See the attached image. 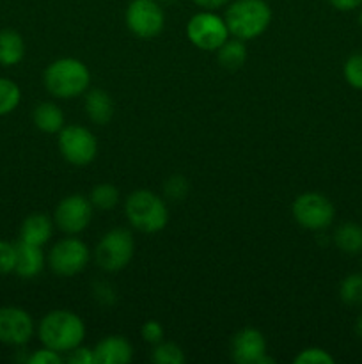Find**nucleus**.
Returning <instances> with one entry per match:
<instances>
[{
    "label": "nucleus",
    "instance_id": "1a4fd4ad",
    "mask_svg": "<svg viewBox=\"0 0 362 364\" xmlns=\"http://www.w3.org/2000/svg\"><path fill=\"white\" fill-rule=\"evenodd\" d=\"M126 27L141 39H153L163 31L165 13L156 0H131L124 13Z\"/></svg>",
    "mask_w": 362,
    "mask_h": 364
},
{
    "label": "nucleus",
    "instance_id": "f03ea898",
    "mask_svg": "<svg viewBox=\"0 0 362 364\" xmlns=\"http://www.w3.org/2000/svg\"><path fill=\"white\" fill-rule=\"evenodd\" d=\"M43 82L46 91L55 98L73 100L87 91L91 73L82 60L62 57L48 64L43 75Z\"/></svg>",
    "mask_w": 362,
    "mask_h": 364
},
{
    "label": "nucleus",
    "instance_id": "4c0bfd02",
    "mask_svg": "<svg viewBox=\"0 0 362 364\" xmlns=\"http://www.w3.org/2000/svg\"><path fill=\"white\" fill-rule=\"evenodd\" d=\"M163 2H172V0H163Z\"/></svg>",
    "mask_w": 362,
    "mask_h": 364
},
{
    "label": "nucleus",
    "instance_id": "f704fd0d",
    "mask_svg": "<svg viewBox=\"0 0 362 364\" xmlns=\"http://www.w3.org/2000/svg\"><path fill=\"white\" fill-rule=\"evenodd\" d=\"M194 2L197 4L199 7H202V9L213 11V9H219V7L227 6L231 0H194Z\"/></svg>",
    "mask_w": 362,
    "mask_h": 364
},
{
    "label": "nucleus",
    "instance_id": "7ed1b4c3",
    "mask_svg": "<svg viewBox=\"0 0 362 364\" xmlns=\"http://www.w3.org/2000/svg\"><path fill=\"white\" fill-rule=\"evenodd\" d=\"M229 34L241 41L256 39L268 28L272 21V9L265 0H234L226 9Z\"/></svg>",
    "mask_w": 362,
    "mask_h": 364
},
{
    "label": "nucleus",
    "instance_id": "423d86ee",
    "mask_svg": "<svg viewBox=\"0 0 362 364\" xmlns=\"http://www.w3.org/2000/svg\"><path fill=\"white\" fill-rule=\"evenodd\" d=\"M187 38L195 48L204 52H216L229 39L226 20L213 11L195 13L187 23Z\"/></svg>",
    "mask_w": 362,
    "mask_h": 364
},
{
    "label": "nucleus",
    "instance_id": "4468645a",
    "mask_svg": "<svg viewBox=\"0 0 362 364\" xmlns=\"http://www.w3.org/2000/svg\"><path fill=\"white\" fill-rule=\"evenodd\" d=\"M94 364H128L133 359V347L123 336H106L96 345Z\"/></svg>",
    "mask_w": 362,
    "mask_h": 364
},
{
    "label": "nucleus",
    "instance_id": "5701e85b",
    "mask_svg": "<svg viewBox=\"0 0 362 364\" xmlns=\"http://www.w3.org/2000/svg\"><path fill=\"white\" fill-rule=\"evenodd\" d=\"M339 299L346 306H362V274H350L339 284Z\"/></svg>",
    "mask_w": 362,
    "mask_h": 364
},
{
    "label": "nucleus",
    "instance_id": "473e14b6",
    "mask_svg": "<svg viewBox=\"0 0 362 364\" xmlns=\"http://www.w3.org/2000/svg\"><path fill=\"white\" fill-rule=\"evenodd\" d=\"M94 297L99 304L114 306V302H116V291H114V288L110 284L98 283L94 287Z\"/></svg>",
    "mask_w": 362,
    "mask_h": 364
},
{
    "label": "nucleus",
    "instance_id": "9b49d317",
    "mask_svg": "<svg viewBox=\"0 0 362 364\" xmlns=\"http://www.w3.org/2000/svg\"><path fill=\"white\" fill-rule=\"evenodd\" d=\"M92 210L94 206H92L91 199L80 194H71L57 205L53 220L64 233L78 235L91 224Z\"/></svg>",
    "mask_w": 362,
    "mask_h": 364
},
{
    "label": "nucleus",
    "instance_id": "f8f14e48",
    "mask_svg": "<svg viewBox=\"0 0 362 364\" xmlns=\"http://www.w3.org/2000/svg\"><path fill=\"white\" fill-rule=\"evenodd\" d=\"M34 336V320L25 309L16 306L0 308V343L23 347Z\"/></svg>",
    "mask_w": 362,
    "mask_h": 364
},
{
    "label": "nucleus",
    "instance_id": "c85d7f7f",
    "mask_svg": "<svg viewBox=\"0 0 362 364\" xmlns=\"http://www.w3.org/2000/svg\"><path fill=\"white\" fill-rule=\"evenodd\" d=\"M16 265V245L0 240V276L14 272Z\"/></svg>",
    "mask_w": 362,
    "mask_h": 364
},
{
    "label": "nucleus",
    "instance_id": "c756f323",
    "mask_svg": "<svg viewBox=\"0 0 362 364\" xmlns=\"http://www.w3.org/2000/svg\"><path fill=\"white\" fill-rule=\"evenodd\" d=\"M62 361V354L57 350H52L48 347H43L41 350L32 352L27 358L28 364H60Z\"/></svg>",
    "mask_w": 362,
    "mask_h": 364
},
{
    "label": "nucleus",
    "instance_id": "f3484780",
    "mask_svg": "<svg viewBox=\"0 0 362 364\" xmlns=\"http://www.w3.org/2000/svg\"><path fill=\"white\" fill-rule=\"evenodd\" d=\"M85 112L94 124L109 123L114 116V102L105 89H92L85 95Z\"/></svg>",
    "mask_w": 362,
    "mask_h": 364
},
{
    "label": "nucleus",
    "instance_id": "7c9ffc66",
    "mask_svg": "<svg viewBox=\"0 0 362 364\" xmlns=\"http://www.w3.org/2000/svg\"><path fill=\"white\" fill-rule=\"evenodd\" d=\"M142 340L149 345H158L160 341H163V327L162 323L156 322V320H148V322L142 326L141 329Z\"/></svg>",
    "mask_w": 362,
    "mask_h": 364
},
{
    "label": "nucleus",
    "instance_id": "20e7f679",
    "mask_svg": "<svg viewBox=\"0 0 362 364\" xmlns=\"http://www.w3.org/2000/svg\"><path fill=\"white\" fill-rule=\"evenodd\" d=\"M124 212L131 226L141 233H158L169 223L165 201L148 188L131 192L124 205Z\"/></svg>",
    "mask_w": 362,
    "mask_h": 364
},
{
    "label": "nucleus",
    "instance_id": "ddd939ff",
    "mask_svg": "<svg viewBox=\"0 0 362 364\" xmlns=\"http://www.w3.org/2000/svg\"><path fill=\"white\" fill-rule=\"evenodd\" d=\"M266 354V340L261 331L245 327L231 340V358L238 364H258Z\"/></svg>",
    "mask_w": 362,
    "mask_h": 364
},
{
    "label": "nucleus",
    "instance_id": "bb28decb",
    "mask_svg": "<svg viewBox=\"0 0 362 364\" xmlns=\"http://www.w3.org/2000/svg\"><path fill=\"white\" fill-rule=\"evenodd\" d=\"M163 194L165 198L172 199V201H180L185 196L188 194V181L187 178L181 176V174H174L169 180H165L163 183Z\"/></svg>",
    "mask_w": 362,
    "mask_h": 364
},
{
    "label": "nucleus",
    "instance_id": "393cba45",
    "mask_svg": "<svg viewBox=\"0 0 362 364\" xmlns=\"http://www.w3.org/2000/svg\"><path fill=\"white\" fill-rule=\"evenodd\" d=\"M151 361L156 364H183L185 354L180 345L172 343V341H160L158 345H155Z\"/></svg>",
    "mask_w": 362,
    "mask_h": 364
},
{
    "label": "nucleus",
    "instance_id": "6ab92c4d",
    "mask_svg": "<svg viewBox=\"0 0 362 364\" xmlns=\"http://www.w3.org/2000/svg\"><path fill=\"white\" fill-rule=\"evenodd\" d=\"M32 121H34L35 128L45 134H59L64 128V112L55 103L43 102L35 105L34 112H32Z\"/></svg>",
    "mask_w": 362,
    "mask_h": 364
},
{
    "label": "nucleus",
    "instance_id": "a878e982",
    "mask_svg": "<svg viewBox=\"0 0 362 364\" xmlns=\"http://www.w3.org/2000/svg\"><path fill=\"white\" fill-rule=\"evenodd\" d=\"M344 80L353 89H362V52L351 53L343 66Z\"/></svg>",
    "mask_w": 362,
    "mask_h": 364
},
{
    "label": "nucleus",
    "instance_id": "6e6552de",
    "mask_svg": "<svg viewBox=\"0 0 362 364\" xmlns=\"http://www.w3.org/2000/svg\"><path fill=\"white\" fill-rule=\"evenodd\" d=\"M59 151L71 166L84 167L98 155V142L91 130L80 124H67L59 132Z\"/></svg>",
    "mask_w": 362,
    "mask_h": 364
},
{
    "label": "nucleus",
    "instance_id": "dca6fc26",
    "mask_svg": "<svg viewBox=\"0 0 362 364\" xmlns=\"http://www.w3.org/2000/svg\"><path fill=\"white\" fill-rule=\"evenodd\" d=\"M53 231V223L45 213H32L21 223L20 226V240L32 245H43L50 240Z\"/></svg>",
    "mask_w": 362,
    "mask_h": 364
},
{
    "label": "nucleus",
    "instance_id": "4be33fe9",
    "mask_svg": "<svg viewBox=\"0 0 362 364\" xmlns=\"http://www.w3.org/2000/svg\"><path fill=\"white\" fill-rule=\"evenodd\" d=\"M89 199H91L94 208L109 212V210L116 208L117 203H119V191L110 183H99L92 188Z\"/></svg>",
    "mask_w": 362,
    "mask_h": 364
},
{
    "label": "nucleus",
    "instance_id": "2f4dec72",
    "mask_svg": "<svg viewBox=\"0 0 362 364\" xmlns=\"http://www.w3.org/2000/svg\"><path fill=\"white\" fill-rule=\"evenodd\" d=\"M67 363L71 364H94V350L87 347H75L67 352Z\"/></svg>",
    "mask_w": 362,
    "mask_h": 364
},
{
    "label": "nucleus",
    "instance_id": "cd10ccee",
    "mask_svg": "<svg viewBox=\"0 0 362 364\" xmlns=\"http://www.w3.org/2000/svg\"><path fill=\"white\" fill-rule=\"evenodd\" d=\"M336 359L329 354L327 350L319 347H311L304 348L300 354L295 358V363L297 364H334Z\"/></svg>",
    "mask_w": 362,
    "mask_h": 364
},
{
    "label": "nucleus",
    "instance_id": "9d476101",
    "mask_svg": "<svg viewBox=\"0 0 362 364\" xmlns=\"http://www.w3.org/2000/svg\"><path fill=\"white\" fill-rule=\"evenodd\" d=\"M89 258H91L89 247L80 238L66 237L52 247L48 255V265L57 276L71 277L87 267Z\"/></svg>",
    "mask_w": 362,
    "mask_h": 364
},
{
    "label": "nucleus",
    "instance_id": "2eb2a0df",
    "mask_svg": "<svg viewBox=\"0 0 362 364\" xmlns=\"http://www.w3.org/2000/svg\"><path fill=\"white\" fill-rule=\"evenodd\" d=\"M43 269H45V255H43L41 247L21 240L18 242L14 274L23 279H32V277L39 276Z\"/></svg>",
    "mask_w": 362,
    "mask_h": 364
},
{
    "label": "nucleus",
    "instance_id": "39448f33",
    "mask_svg": "<svg viewBox=\"0 0 362 364\" xmlns=\"http://www.w3.org/2000/svg\"><path fill=\"white\" fill-rule=\"evenodd\" d=\"M135 242L128 230L116 228L106 231L96 245V263L105 272H119L133 258Z\"/></svg>",
    "mask_w": 362,
    "mask_h": 364
},
{
    "label": "nucleus",
    "instance_id": "b1692460",
    "mask_svg": "<svg viewBox=\"0 0 362 364\" xmlns=\"http://www.w3.org/2000/svg\"><path fill=\"white\" fill-rule=\"evenodd\" d=\"M21 102V91L11 78L0 77V116L13 112Z\"/></svg>",
    "mask_w": 362,
    "mask_h": 364
},
{
    "label": "nucleus",
    "instance_id": "c9c22d12",
    "mask_svg": "<svg viewBox=\"0 0 362 364\" xmlns=\"http://www.w3.org/2000/svg\"><path fill=\"white\" fill-rule=\"evenodd\" d=\"M355 333H357V336L362 340V311L361 315L357 316V320H355Z\"/></svg>",
    "mask_w": 362,
    "mask_h": 364
},
{
    "label": "nucleus",
    "instance_id": "412c9836",
    "mask_svg": "<svg viewBox=\"0 0 362 364\" xmlns=\"http://www.w3.org/2000/svg\"><path fill=\"white\" fill-rule=\"evenodd\" d=\"M216 60H219L220 66L224 70L236 71L247 60V48H245V43L241 39H227L219 50H216Z\"/></svg>",
    "mask_w": 362,
    "mask_h": 364
},
{
    "label": "nucleus",
    "instance_id": "a211bd4d",
    "mask_svg": "<svg viewBox=\"0 0 362 364\" xmlns=\"http://www.w3.org/2000/svg\"><path fill=\"white\" fill-rule=\"evenodd\" d=\"M25 57V41L20 32L13 28L0 31V64L16 66Z\"/></svg>",
    "mask_w": 362,
    "mask_h": 364
},
{
    "label": "nucleus",
    "instance_id": "0eeeda50",
    "mask_svg": "<svg viewBox=\"0 0 362 364\" xmlns=\"http://www.w3.org/2000/svg\"><path fill=\"white\" fill-rule=\"evenodd\" d=\"M291 212L298 226L309 231L327 230L336 217L332 201L319 192H304L298 196L291 205Z\"/></svg>",
    "mask_w": 362,
    "mask_h": 364
},
{
    "label": "nucleus",
    "instance_id": "aec40b11",
    "mask_svg": "<svg viewBox=\"0 0 362 364\" xmlns=\"http://www.w3.org/2000/svg\"><path fill=\"white\" fill-rule=\"evenodd\" d=\"M334 244L344 255H362V226L355 223H343L332 235Z\"/></svg>",
    "mask_w": 362,
    "mask_h": 364
},
{
    "label": "nucleus",
    "instance_id": "f257e3e1",
    "mask_svg": "<svg viewBox=\"0 0 362 364\" xmlns=\"http://www.w3.org/2000/svg\"><path fill=\"white\" fill-rule=\"evenodd\" d=\"M38 334L43 347H48L60 354H67L84 341L85 323L77 313L55 309L43 316V320L39 322Z\"/></svg>",
    "mask_w": 362,
    "mask_h": 364
},
{
    "label": "nucleus",
    "instance_id": "72a5a7b5",
    "mask_svg": "<svg viewBox=\"0 0 362 364\" xmlns=\"http://www.w3.org/2000/svg\"><path fill=\"white\" fill-rule=\"evenodd\" d=\"M329 2L337 11H353L362 6V0H329Z\"/></svg>",
    "mask_w": 362,
    "mask_h": 364
},
{
    "label": "nucleus",
    "instance_id": "e433bc0d",
    "mask_svg": "<svg viewBox=\"0 0 362 364\" xmlns=\"http://www.w3.org/2000/svg\"><path fill=\"white\" fill-rule=\"evenodd\" d=\"M358 23H361V27H362V6H361V14H358Z\"/></svg>",
    "mask_w": 362,
    "mask_h": 364
}]
</instances>
